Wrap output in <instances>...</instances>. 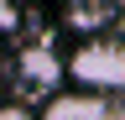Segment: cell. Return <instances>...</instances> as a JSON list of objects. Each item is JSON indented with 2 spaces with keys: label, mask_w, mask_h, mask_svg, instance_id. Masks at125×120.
<instances>
[{
  "label": "cell",
  "mask_w": 125,
  "mask_h": 120,
  "mask_svg": "<svg viewBox=\"0 0 125 120\" xmlns=\"http://www.w3.org/2000/svg\"><path fill=\"white\" fill-rule=\"evenodd\" d=\"M42 120H125V99L120 94H62L47 104Z\"/></svg>",
  "instance_id": "obj_2"
},
{
  "label": "cell",
  "mask_w": 125,
  "mask_h": 120,
  "mask_svg": "<svg viewBox=\"0 0 125 120\" xmlns=\"http://www.w3.org/2000/svg\"><path fill=\"white\" fill-rule=\"evenodd\" d=\"M68 78L89 94H125V37H89L68 52Z\"/></svg>",
  "instance_id": "obj_1"
},
{
  "label": "cell",
  "mask_w": 125,
  "mask_h": 120,
  "mask_svg": "<svg viewBox=\"0 0 125 120\" xmlns=\"http://www.w3.org/2000/svg\"><path fill=\"white\" fill-rule=\"evenodd\" d=\"M109 5H120V11H125V0H109Z\"/></svg>",
  "instance_id": "obj_6"
},
{
  "label": "cell",
  "mask_w": 125,
  "mask_h": 120,
  "mask_svg": "<svg viewBox=\"0 0 125 120\" xmlns=\"http://www.w3.org/2000/svg\"><path fill=\"white\" fill-rule=\"evenodd\" d=\"M16 68H21V78H26V84H37V89H47V84H57V78H62V63H57L47 47H26Z\"/></svg>",
  "instance_id": "obj_3"
},
{
  "label": "cell",
  "mask_w": 125,
  "mask_h": 120,
  "mask_svg": "<svg viewBox=\"0 0 125 120\" xmlns=\"http://www.w3.org/2000/svg\"><path fill=\"white\" fill-rule=\"evenodd\" d=\"M0 120H37L26 104H0Z\"/></svg>",
  "instance_id": "obj_4"
},
{
  "label": "cell",
  "mask_w": 125,
  "mask_h": 120,
  "mask_svg": "<svg viewBox=\"0 0 125 120\" xmlns=\"http://www.w3.org/2000/svg\"><path fill=\"white\" fill-rule=\"evenodd\" d=\"M10 26H16V11L5 5V0H0V32H10Z\"/></svg>",
  "instance_id": "obj_5"
}]
</instances>
